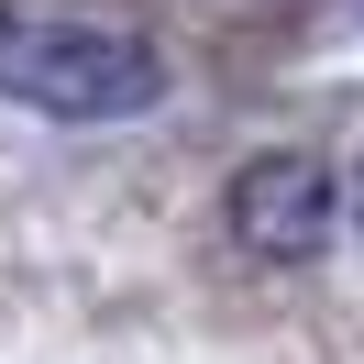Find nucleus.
Masks as SVG:
<instances>
[{
	"label": "nucleus",
	"mask_w": 364,
	"mask_h": 364,
	"mask_svg": "<svg viewBox=\"0 0 364 364\" xmlns=\"http://www.w3.org/2000/svg\"><path fill=\"white\" fill-rule=\"evenodd\" d=\"M0 100L45 122H144L166 100V55L144 33L67 23V11H0Z\"/></svg>",
	"instance_id": "f257e3e1"
},
{
	"label": "nucleus",
	"mask_w": 364,
	"mask_h": 364,
	"mask_svg": "<svg viewBox=\"0 0 364 364\" xmlns=\"http://www.w3.org/2000/svg\"><path fill=\"white\" fill-rule=\"evenodd\" d=\"M221 232L254 254V265H320L331 232H342V177L320 155H298V144H276V155H254L243 177H232Z\"/></svg>",
	"instance_id": "f03ea898"
}]
</instances>
